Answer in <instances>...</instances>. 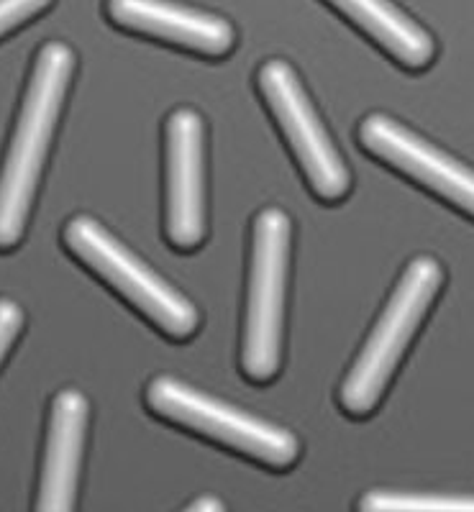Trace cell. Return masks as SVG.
I'll list each match as a JSON object with an SVG mask.
<instances>
[{"instance_id": "cell-1", "label": "cell", "mask_w": 474, "mask_h": 512, "mask_svg": "<svg viewBox=\"0 0 474 512\" xmlns=\"http://www.w3.org/2000/svg\"><path fill=\"white\" fill-rule=\"evenodd\" d=\"M75 54L62 41L44 44L31 72L16 131L0 169V251L21 241L54 126L70 88Z\"/></svg>"}, {"instance_id": "cell-2", "label": "cell", "mask_w": 474, "mask_h": 512, "mask_svg": "<svg viewBox=\"0 0 474 512\" xmlns=\"http://www.w3.org/2000/svg\"><path fill=\"white\" fill-rule=\"evenodd\" d=\"M441 285L444 269L436 259L418 256L408 264L390 303L377 320L375 331L369 333L367 344L341 384L339 402L346 413L364 418L377 408Z\"/></svg>"}, {"instance_id": "cell-3", "label": "cell", "mask_w": 474, "mask_h": 512, "mask_svg": "<svg viewBox=\"0 0 474 512\" xmlns=\"http://www.w3.org/2000/svg\"><path fill=\"white\" fill-rule=\"evenodd\" d=\"M65 244L82 264L123 295L139 313L147 315L159 331L172 338H188L198 328V310L157 272L131 254L98 221L77 216L67 223Z\"/></svg>"}, {"instance_id": "cell-4", "label": "cell", "mask_w": 474, "mask_h": 512, "mask_svg": "<svg viewBox=\"0 0 474 512\" xmlns=\"http://www.w3.org/2000/svg\"><path fill=\"white\" fill-rule=\"evenodd\" d=\"M287 269L290 218L280 208H267L254 221L252 277L241 346V367L254 382H270L280 369Z\"/></svg>"}, {"instance_id": "cell-5", "label": "cell", "mask_w": 474, "mask_h": 512, "mask_svg": "<svg viewBox=\"0 0 474 512\" xmlns=\"http://www.w3.org/2000/svg\"><path fill=\"white\" fill-rule=\"evenodd\" d=\"M147 405L152 413L190 428L200 436L234 448L239 454L272 469L293 466L300 454L298 438L280 425L264 423L254 415L236 410L226 402L193 390L172 377H157L147 390Z\"/></svg>"}, {"instance_id": "cell-6", "label": "cell", "mask_w": 474, "mask_h": 512, "mask_svg": "<svg viewBox=\"0 0 474 512\" xmlns=\"http://www.w3.org/2000/svg\"><path fill=\"white\" fill-rule=\"evenodd\" d=\"M259 90L270 105L272 116L280 123L282 134L293 146L295 159L311 182L313 192L328 203L344 198L352 185L349 169L341 162L326 128L318 121L293 67L282 59H270L259 70Z\"/></svg>"}, {"instance_id": "cell-7", "label": "cell", "mask_w": 474, "mask_h": 512, "mask_svg": "<svg viewBox=\"0 0 474 512\" xmlns=\"http://www.w3.org/2000/svg\"><path fill=\"white\" fill-rule=\"evenodd\" d=\"M359 141L367 152L400 169L410 180L434 190L439 198L474 218V169L428 144L393 118L375 113L359 126Z\"/></svg>"}, {"instance_id": "cell-8", "label": "cell", "mask_w": 474, "mask_h": 512, "mask_svg": "<svg viewBox=\"0 0 474 512\" xmlns=\"http://www.w3.org/2000/svg\"><path fill=\"white\" fill-rule=\"evenodd\" d=\"M205 236V126L190 108L167 121V239L195 249Z\"/></svg>"}, {"instance_id": "cell-9", "label": "cell", "mask_w": 474, "mask_h": 512, "mask_svg": "<svg viewBox=\"0 0 474 512\" xmlns=\"http://www.w3.org/2000/svg\"><path fill=\"white\" fill-rule=\"evenodd\" d=\"M88 431V400L77 390L59 392L49 415L34 512H75L82 451Z\"/></svg>"}, {"instance_id": "cell-10", "label": "cell", "mask_w": 474, "mask_h": 512, "mask_svg": "<svg viewBox=\"0 0 474 512\" xmlns=\"http://www.w3.org/2000/svg\"><path fill=\"white\" fill-rule=\"evenodd\" d=\"M108 16L123 29L170 41L205 57H223L236 41L234 26L226 18L170 0H108Z\"/></svg>"}, {"instance_id": "cell-11", "label": "cell", "mask_w": 474, "mask_h": 512, "mask_svg": "<svg viewBox=\"0 0 474 512\" xmlns=\"http://www.w3.org/2000/svg\"><path fill=\"white\" fill-rule=\"evenodd\" d=\"M367 36L380 44L393 59L408 70H423L436 54L434 39L426 29L405 16L390 0H328Z\"/></svg>"}, {"instance_id": "cell-12", "label": "cell", "mask_w": 474, "mask_h": 512, "mask_svg": "<svg viewBox=\"0 0 474 512\" xmlns=\"http://www.w3.org/2000/svg\"><path fill=\"white\" fill-rule=\"evenodd\" d=\"M357 512H474V497L410 495L375 489L359 500Z\"/></svg>"}, {"instance_id": "cell-13", "label": "cell", "mask_w": 474, "mask_h": 512, "mask_svg": "<svg viewBox=\"0 0 474 512\" xmlns=\"http://www.w3.org/2000/svg\"><path fill=\"white\" fill-rule=\"evenodd\" d=\"M52 0H0V36L44 11Z\"/></svg>"}, {"instance_id": "cell-14", "label": "cell", "mask_w": 474, "mask_h": 512, "mask_svg": "<svg viewBox=\"0 0 474 512\" xmlns=\"http://www.w3.org/2000/svg\"><path fill=\"white\" fill-rule=\"evenodd\" d=\"M21 326H24V310L18 308L13 300H0V364L21 333Z\"/></svg>"}, {"instance_id": "cell-15", "label": "cell", "mask_w": 474, "mask_h": 512, "mask_svg": "<svg viewBox=\"0 0 474 512\" xmlns=\"http://www.w3.org/2000/svg\"><path fill=\"white\" fill-rule=\"evenodd\" d=\"M185 512H226V505L218 497H200Z\"/></svg>"}]
</instances>
